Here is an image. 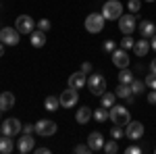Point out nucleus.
I'll return each instance as SVG.
<instances>
[{
	"label": "nucleus",
	"mask_w": 156,
	"mask_h": 154,
	"mask_svg": "<svg viewBox=\"0 0 156 154\" xmlns=\"http://www.w3.org/2000/svg\"><path fill=\"white\" fill-rule=\"evenodd\" d=\"M123 15V4L119 0H106L102 6V17L106 21H119V17Z\"/></svg>",
	"instance_id": "f257e3e1"
},
{
	"label": "nucleus",
	"mask_w": 156,
	"mask_h": 154,
	"mask_svg": "<svg viewBox=\"0 0 156 154\" xmlns=\"http://www.w3.org/2000/svg\"><path fill=\"white\" fill-rule=\"evenodd\" d=\"M108 110H110V121H112L115 125L127 127V123L131 121V115H129V110L123 106V104H115V106H110Z\"/></svg>",
	"instance_id": "f03ea898"
},
{
	"label": "nucleus",
	"mask_w": 156,
	"mask_h": 154,
	"mask_svg": "<svg viewBox=\"0 0 156 154\" xmlns=\"http://www.w3.org/2000/svg\"><path fill=\"white\" fill-rule=\"evenodd\" d=\"M104 23H106V19L102 17V13H90L85 17V29L90 34H100L104 29Z\"/></svg>",
	"instance_id": "7ed1b4c3"
},
{
	"label": "nucleus",
	"mask_w": 156,
	"mask_h": 154,
	"mask_svg": "<svg viewBox=\"0 0 156 154\" xmlns=\"http://www.w3.org/2000/svg\"><path fill=\"white\" fill-rule=\"evenodd\" d=\"M0 127H2V135H11V138L19 135V133H21V129H23L21 121H19V119H15V117L0 121Z\"/></svg>",
	"instance_id": "20e7f679"
},
{
	"label": "nucleus",
	"mask_w": 156,
	"mask_h": 154,
	"mask_svg": "<svg viewBox=\"0 0 156 154\" xmlns=\"http://www.w3.org/2000/svg\"><path fill=\"white\" fill-rule=\"evenodd\" d=\"M87 85H90V92H92L94 96H102L104 92H106V79H104V75H100V73L90 75Z\"/></svg>",
	"instance_id": "39448f33"
},
{
	"label": "nucleus",
	"mask_w": 156,
	"mask_h": 154,
	"mask_svg": "<svg viewBox=\"0 0 156 154\" xmlns=\"http://www.w3.org/2000/svg\"><path fill=\"white\" fill-rule=\"evenodd\" d=\"M21 40V34L17 31V27H2L0 29V42L4 46H17Z\"/></svg>",
	"instance_id": "423d86ee"
},
{
	"label": "nucleus",
	"mask_w": 156,
	"mask_h": 154,
	"mask_svg": "<svg viewBox=\"0 0 156 154\" xmlns=\"http://www.w3.org/2000/svg\"><path fill=\"white\" fill-rule=\"evenodd\" d=\"M15 27H17V31H19L21 36H29V34L36 29V21H34L29 15H19L17 21H15Z\"/></svg>",
	"instance_id": "0eeeda50"
},
{
	"label": "nucleus",
	"mask_w": 156,
	"mask_h": 154,
	"mask_svg": "<svg viewBox=\"0 0 156 154\" xmlns=\"http://www.w3.org/2000/svg\"><path fill=\"white\" fill-rule=\"evenodd\" d=\"M56 131H58V125H56L54 121H50V119H40L36 123V133L37 135L50 138V135H54Z\"/></svg>",
	"instance_id": "6e6552de"
},
{
	"label": "nucleus",
	"mask_w": 156,
	"mask_h": 154,
	"mask_svg": "<svg viewBox=\"0 0 156 154\" xmlns=\"http://www.w3.org/2000/svg\"><path fill=\"white\" fill-rule=\"evenodd\" d=\"M135 27H137V21H135V15H133V13H129V15H121V17H119V29H121V34L131 36L133 31H135Z\"/></svg>",
	"instance_id": "1a4fd4ad"
},
{
	"label": "nucleus",
	"mask_w": 156,
	"mask_h": 154,
	"mask_svg": "<svg viewBox=\"0 0 156 154\" xmlns=\"http://www.w3.org/2000/svg\"><path fill=\"white\" fill-rule=\"evenodd\" d=\"M125 135H127L129 140H133V142L142 140V135H144V123H140V121H129L127 127H125Z\"/></svg>",
	"instance_id": "9d476101"
},
{
	"label": "nucleus",
	"mask_w": 156,
	"mask_h": 154,
	"mask_svg": "<svg viewBox=\"0 0 156 154\" xmlns=\"http://www.w3.org/2000/svg\"><path fill=\"white\" fill-rule=\"evenodd\" d=\"M58 98H60V106L62 108H73L77 104V100H79V94H77V90L69 88V90H65Z\"/></svg>",
	"instance_id": "9b49d317"
},
{
	"label": "nucleus",
	"mask_w": 156,
	"mask_h": 154,
	"mask_svg": "<svg viewBox=\"0 0 156 154\" xmlns=\"http://www.w3.org/2000/svg\"><path fill=\"white\" fill-rule=\"evenodd\" d=\"M110 54H112V63H115V67H119V69L129 67V54H127L125 48H115Z\"/></svg>",
	"instance_id": "f8f14e48"
},
{
	"label": "nucleus",
	"mask_w": 156,
	"mask_h": 154,
	"mask_svg": "<svg viewBox=\"0 0 156 154\" xmlns=\"http://www.w3.org/2000/svg\"><path fill=\"white\" fill-rule=\"evenodd\" d=\"M87 146H90V152H100L104 148V135L100 131H92L87 135Z\"/></svg>",
	"instance_id": "ddd939ff"
},
{
	"label": "nucleus",
	"mask_w": 156,
	"mask_h": 154,
	"mask_svg": "<svg viewBox=\"0 0 156 154\" xmlns=\"http://www.w3.org/2000/svg\"><path fill=\"white\" fill-rule=\"evenodd\" d=\"M34 146H36V140H34L31 133H23V138L17 140V150L21 154H27V152H31V150H36Z\"/></svg>",
	"instance_id": "4468645a"
},
{
	"label": "nucleus",
	"mask_w": 156,
	"mask_h": 154,
	"mask_svg": "<svg viewBox=\"0 0 156 154\" xmlns=\"http://www.w3.org/2000/svg\"><path fill=\"white\" fill-rule=\"evenodd\" d=\"M83 85H87V73L77 71V73H73L71 77H69V88H73V90H81Z\"/></svg>",
	"instance_id": "2eb2a0df"
},
{
	"label": "nucleus",
	"mask_w": 156,
	"mask_h": 154,
	"mask_svg": "<svg viewBox=\"0 0 156 154\" xmlns=\"http://www.w3.org/2000/svg\"><path fill=\"white\" fill-rule=\"evenodd\" d=\"M29 36H31V46L34 48H42L44 44H46V31H42V29H37V27L29 34Z\"/></svg>",
	"instance_id": "dca6fc26"
},
{
	"label": "nucleus",
	"mask_w": 156,
	"mask_h": 154,
	"mask_svg": "<svg viewBox=\"0 0 156 154\" xmlns=\"http://www.w3.org/2000/svg\"><path fill=\"white\" fill-rule=\"evenodd\" d=\"M94 117V113L90 110V106H81L77 113H75V121L79 123V125H85V123H90V119Z\"/></svg>",
	"instance_id": "f3484780"
},
{
	"label": "nucleus",
	"mask_w": 156,
	"mask_h": 154,
	"mask_svg": "<svg viewBox=\"0 0 156 154\" xmlns=\"http://www.w3.org/2000/svg\"><path fill=\"white\" fill-rule=\"evenodd\" d=\"M156 34V25L152 21H142L140 23V36L146 38V40H150V38Z\"/></svg>",
	"instance_id": "a211bd4d"
},
{
	"label": "nucleus",
	"mask_w": 156,
	"mask_h": 154,
	"mask_svg": "<svg viewBox=\"0 0 156 154\" xmlns=\"http://www.w3.org/2000/svg\"><path fill=\"white\" fill-rule=\"evenodd\" d=\"M133 52H135L137 56H146V54L150 52V40H146V38L137 40V42L133 44Z\"/></svg>",
	"instance_id": "6ab92c4d"
},
{
	"label": "nucleus",
	"mask_w": 156,
	"mask_h": 154,
	"mask_svg": "<svg viewBox=\"0 0 156 154\" xmlns=\"http://www.w3.org/2000/svg\"><path fill=\"white\" fill-rule=\"evenodd\" d=\"M15 106V94L11 92H2L0 94V110H9Z\"/></svg>",
	"instance_id": "aec40b11"
},
{
	"label": "nucleus",
	"mask_w": 156,
	"mask_h": 154,
	"mask_svg": "<svg viewBox=\"0 0 156 154\" xmlns=\"http://www.w3.org/2000/svg\"><path fill=\"white\" fill-rule=\"evenodd\" d=\"M12 150H15V144L11 135H0V154H11Z\"/></svg>",
	"instance_id": "412c9836"
},
{
	"label": "nucleus",
	"mask_w": 156,
	"mask_h": 154,
	"mask_svg": "<svg viewBox=\"0 0 156 154\" xmlns=\"http://www.w3.org/2000/svg\"><path fill=\"white\" fill-rule=\"evenodd\" d=\"M58 106H60V98H56V96H48V98L44 100V108H46L48 113H54Z\"/></svg>",
	"instance_id": "4be33fe9"
},
{
	"label": "nucleus",
	"mask_w": 156,
	"mask_h": 154,
	"mask_svg": "<svg viewBox=\"0 0 156 154\" xmlns=\"http://www.w3.org/2000/svg\"><path fill=\"white\" fill-rule=\"evenodd\" d=\"M94 119H96L98 123H106V119H110V110L104 106H100L94 110Z\"/></svg>",
	"instance_id": "5701e85b"
},
{
	"label": "nucleus",
	"mask_w": 156,
	"mask_h": 154,
	"mask_svg": "<svg viewBox=\"0 0 156 154\" xmlns=\"http://www.w3.org/2000/svg\"><path fill=\"white\" fill-rule=\"evenodd\" d=\"M115 94H117V98H123V100L129 98V96H131V85H129V83H119Z\"/></svg>",
	"instance_id": "b1692460"
},
{
	"label": "nucleus",
	"mask_w": 156,
	"mask_h": 154,
	"mask_svg": "<svg viewBox=\"0 0 156 154\" xmlns=\"http://www.w3.org/2000/svg\"><path fill=\"white\" fill-rule=\"evenodd\" d=\"M115 100H117V94H112V92H104V94H102V106H104V108L115 106Z\"/></svg>",
	"instance_id": "393cba45"
},
{
	"label": "nucleus",
	"mask_w": 156,
	"mask_h": 154,
	"mask_svg": "<svg viewBox=\"0 0 156 154\" xmlns=\"http://www.w3.org/2000/svg\"><path fill=\"white\" fill-rule=\"evenodd\" d=\"M135 77H133V73L125 67V69H121V73H119V83H131Z\"/></svg>",
	"instance_id": "a878e982"
},
{
	"label": "nucleus",
	"mask_w": 156,
	"mask_h": 154,
	"mask_svg": "<svg viewBox=\"0 0 156 154\" xmlns=\"http://www.w3.org/2000/svg\"><path fill=\"white\" fill-rule=\"evenodd\" d=\"M106 154H117L119 152V144H117V140H108V142H104V148H102Z\"/></svg>",
	"instance_id": "bb28decb"
},
{
	"label": "nucleus",
	"mask_w": 156,
	"mask_h": 154,
	"mask_svg": "<svg viewBox=\"0 0 156 154\" xmlns=\"http://www.w3.org/2000/svg\"><path fill=\"white\" fill-rule=\"evenodd\" d=\"M131 94H135V96H140L142 92H144V88H146V81H140V79H133L131 83Z\"/></svg>",
	"instance_id": "cd10ccee"
},
{
	"label": "nucleus",
	"mask_w": 156,
	"mask_h": 154,
	"mask_svg": "<svg viewBox=\"0 0 156 154\" xmlns=\"http://www.w3.org/2000/svg\"><path fill=\"white\" fill-rule=\"evenodd\" d=\"M125 135V127H121V125H112L110 127V138L112 140H121Z\"/></svg>",
	"instance_id": "c85d7f7f"
},
{
	"label": "nucleus",
	"mask_w": 156,
	"mask_h": 154,
	"mask_svg": "<svg viewBox=\"0 0 156 154\" xmlns=\"http://www.w3.org/2000/svg\"><path fill=\"white\" fill-rule=\"evenodd\" d=\"M127 9H129V13H140V9H142V0H129L127 2Z\"/></svg>",
	"instance_id": "c756f323"
},
{
	"label": "nucleus",
	"mask_w": 156,
	"mask_h": 154,
	"mask_svg": "<svg viewBox=\"0 0 156 154\" xmlns=\"http://www.w3.org/2000/svg\"><path fill=\"white\" fill-rule=\"evenodd\" d=\"M133 44H135V40L131 36H125L121 40V48H125V50H133Z\"/></svg>",
	"instance_id": "7c9ffc66"
},
{
	"label": "nucleus",
	"mask_w": 156,
	"mask_h": 154,
	"mask_svg": "<svg viewBox=\"0 0 156 154\" xmlns=\"http://www.w3.org/2000/svg\"><path fill=\"white\" fill-rule=\"evenodd\" d=\"M146 85H148L150 90H156V73H148V77H146Z\"/></svg>",
	"instance_id": "2f4dec72"
},
{
	"label": "nucleus",
	"mask_w": 156,
	"mask_h": 154,
	"mask_svg": "<svg viewBox=\"0 0 156 154\" xmlns=\"http://www.w3.org/2000/svg\"><path fill=\"white\" fill-rule=\"evenodd\" d=\"M73 152H77V154H87V152H90V146H87V144H77V146L73 148Z\"/></svg>",
	"instance_id": "473e14b6"
},
{
	"label": "nucleus",
	"mask_w": 156,
	"mask_h": 154,
	"mask_svg": "<svg viewBox=\"0 0 156 154\" xmlns=\"http://www.w3.org/2000/svg\"><path fill=\"white\" fill-rule=\"evenodd\" d=\"M36 27H37V29H42V31H48V29H50V21H48V19H40V21L36 23Z\"/></svg>",
	"instance_id": "72a5a7b5"
},
{
	"label": "nucleus",
	"mask_w": 156,
	"mask_h": 154,
	"mask_svg": "<svg viewBox=\"0 0 156 154\" xmlns=\"http://www.w3.org/2000/svg\"><path fill=\"white\" fill-rule=\"evenodd\" d=\"M104 52H112V50H115V48H117V44H115V42H112V40H106V42H104Z\"/></svg>",
	"instance_id": "f704fd0d"
},
{
	"label": "nucleus",
	"mask_w": 156,
	"mask_h": 154,
	"mask_svg": "<svg viewBox=\"0 0 156 154\" xmlns=\"http://www.w3.org/2000/svg\"><path fill=\"white\" fill-rule=\"evenodd\" d=\"M125 152H127V154H140V152H142V148H140V146H127Z\"/></svg>",
	"instance_id": "c9c22d12"
},
{
	"label": "nucleus",
	"mask_w": 156,
	"mask_h": 154,
	"mask_svg": "<svg viewBox=\"0 0 156 154\" xmlns=\"http://www.w3.org/2000/svg\"><path fill=\"white\" fill-rule=\"evenodd\" d=\"M34 131H36V125H31V123L23 125V133H34Z\"/></svg>",
	"instance_id": "e433bc0d"
},
{
	"label": "nucleus",
	"mask_w": 156,
	"mask_h": 154,
	"mask_svg": "<svg viewBox=\"0 0 156 154\" xmlns=\"http://www.w3.org/2000/svg\"><path fill=\"white\" fill-rule=\"evenodd\" d=\"M148 102H150V104H156V90H150V94H148Z\"/></svg>",
	"instance_id": "4c0bfd02"
},
{
	"label": "nucleus",
	"mask_w": 156,
	"mask_h": 154,
	"mask_svg": "<svg viewBox=\"0 0 156 154\" xmlns=\"http://www.w3.org/2000/svg\"><path fill=\"white\" fill-rule=\"evenodd\" d=\"M81 71L83 73H92V65H90V63H83V65H81Z\"/></svg>",
	"instance_id": "58836bf2"
},
{
	"label": "nucleus",
	"mask_w": 156,
	"mask_h": 154,
	"mask_svg": "<svg viewBox=\"0 0 156 154\" xmlns=\"http://www.w3.org/2000/svg\"><path fill=\"white\" fill-rule=\"evenodd\" d=\"M36 154H50V148H36Z\"/></svg>",
	"instance_id": "ea45409f"
},
{
	"label": "nucleus",
	"mask_w": 156,
	"mask_h": 154,
	"mask_svg": "<svg viewBox=\"0 0 156 154\" xmlns=\"http://www.w3.org/2000/svg\"><path fill=\"white\" fill-rule=\"evenodd\" d=\"M150 48H152V50L156 52V34H154L152 38H150Z\"/></svg>",
	"instance_id": "a19ab883"
},
{
	"label": "nucleus",
	"mask_w": 156,
	"mask_h": 154,
	"mask_svg": "<svg viewBox=\"0 0 156 154\" xmlns=\"http://www.w3.org/2000/svg\"><path fill=\"white\" fill-rule=\"evenodd\" d=\"M150 71H152V73H156V56L152 59V63H150Z\"/></svg>",
	"instance_id": "79ce46f5"
},
{
	"label": "nucleus",
	"mask_w": 156,
	"mask_h": 154,
	"mask_svg": "<svg viewBox=\"0 0 156 154\" xmlns=\"http://www.w3.org/2000/svg\"><path fill=\"white\" fill-rule=\"evenodd\" d=\"M2 54H4V44L0 42V56H2Z\"/></svg>",
	"instance_id": "37998d69"
},
{
	"label": "nucleus",
	"mask_w": 156,
	"mask_h": 154,
	"mask_svg": "<svg viewBox=\"0 0 156 154\" xmlns=\"http://www.w3.org/2000/svg\"><path fill=\"white\" fill-rule=\"evenodd\" d=\"M144 2H156V0H144Z\"/></svg>",
	"instance_id": "c03bdc74"
},
{
	"label": "nucleus",
	"mask_w": 156,
	"mask_h": 154,
	"mask_svg": "<svg viewBox=\"0 0 156 154\" xmlns=\"http://www.w3.org/2000/svg\"><path fill=\"white\" fill-rule=\"evenodd\" d=\"M0 135H2V127H0Z\"/></svg>",
	"instance_id": "a18cd8bd"
}]
</instances>
